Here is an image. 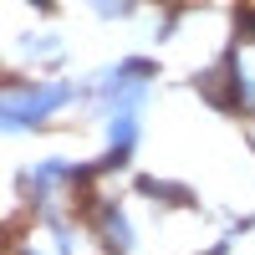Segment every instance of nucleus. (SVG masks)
<instances>
[{
  "mask_svg": "<svg viewBox=\"0 0 255 255\" xmlns=\"http://www.w3.org/2000/svg\"><path fill=\"white\" fill-rule=\"evenodd\" d=\"M67 97H72L67 87H20V92L10 87L5 92V128H10V133H15V128H36L41 118H51Z\"/></svg>",
  "mask_w": 255,
  "mask_h": 255,
  "instance_id": "1",
  "label": "nucleus"
},
{
  "mask_svg": "<svg viewBox=\"0 0 255 255\" xmlns=\"http://www.w3.org/2000/svg\"><path fill=\"white\" fill-rule=\"evenodd\" d=\"M97 240L108 245L113 255H128V245H133V225L123 220L118 204H102V209H97Z\"/></svg>",
  "mask_w": 255,
  "mask_h": 255,
  "instance_id": "2",
  "label": "nucleus"
},
{
  "mask_svg": "<svg viewBox=\"0 0 255 255\" xmlns=\"http://www.w3.org/2000/svg\"><path fill=\"white\" fill-rule=\"evenodd\" d=\"M138 143V113H113L108 123V163H123Z\"/></svg>",
  "mask_w": 255,
  "mask_h": 255,
  "instance_id": "3",
  "label": "nucleus"
},
{
  "mask_svg": "<svg viewBox=\"0 0 255 255\" xmlns=\"http://www.w3.org/2000/svg\"><path fill=\"white\" fill-rule=\"evenodd\" d=\"M26 255H41V250H26Z\"/></svg>",
  "mask_w": 255,
  "mask_h": 255,
  "instance_id": "4",
  "label": "nucleus"
}]
</instances>
